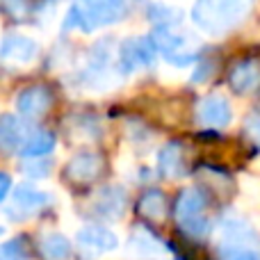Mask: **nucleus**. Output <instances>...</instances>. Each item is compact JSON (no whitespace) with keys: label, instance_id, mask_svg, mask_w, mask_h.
Here are the masks:
<instances>
[{"label":"nucleus","instance_id":"nucleus-1","mask_svg":"<svg viewBox=\"0 0 260 260\" xmlns=\"http://www.w3.org/2000/svg\"><path fill=\"white\" fill-rule=\"evenodd\" d=\"M253 0H197L192 7V21L206 35L219 37L235 30L249 16Z\"/></svg>","mask_w":260,"mask_h":260},{"label":"nucleus","instance_id":"nucleus-2","mask_svg":"<svg viewBox=\"0 0 260 260\" xmlns=\"http://www.w3.org/2000/svg\"><path fill=\"white\" fill-rule=\"evenodd\" d=\"M126 14L128 3L123 0H73L62 21V30H80L85 35H91L99 27L119 23L126 18Z\"/></svg>","mask_w":260,"mask_h":260},{"label":"nucleus","instance_id":"nucleus-3","mask_svg":"<svg viewBox=\"0 0 260 260\" xmlns=\"http://www.w3.org/2000/svg\"><path fill=\"white\" fill-rule=\"evenodd\" d=\"M208 197L203 189L187 187L176 197L174 201V219L178 224L180 233H185L189 240H201L210 229V219L206 215Z\"/></svg>","mask_w":260,"mask_h":260},{"label":"nucleus","instance_id":"nucleus-4","mask_svg":"<svg viewBox=\"0 0 260 260\" xmlns=\"http://www.w3.org/2000/svg\"><path fill=\"white\" fill-rule=\"evenodd\" d=\"M151 41L155 53L162 55L174 67H189L203 57V44L194 35L176 30H153Z\"/></svg>","mask_w":260,"mask_h":260},{"label":"nucleus","instance_id":"nucleus-5","mask_svg":"<svg viewBox=\"0 0 260 260\" xmlns=\"http://www.w3.org/2000/svg\"><path fill=\"white\" fill-rule=\"evenodd\" d=\"M256 240V233L244 221H224L219 240V260H260Z\"/></svg>","mask_w":260,"mask_h":260},{"label":"nucleus","instance_id":"nucleus-6","mask_svg":"<svg viewBox=\"0 0 260 260\" xmlns=\"http://www.w3.org/2000/svg\"><path fill=\"white\" fill-rule=\"evenodd\" d=\"M155 59L157 53L151 37H128L119 44L114 67H117V73L121 71L123 76H128V73L142 71V69H151Z\"/></svg>","mask_w":260,"mask_h":260},{"label":"nucleus","instance_id":"nucleus-7","mask_svg":"<svg viewBox=\"0 0 260 260\" xmlns=\"http://www.w3.org/2000/svg\"><path fill=\"white\" fill-rule=\"evenodd\" d=\"M50 203H53V199H50L48 192H41L30 183H21L12 192V203L7 208V217L14 221L30 219V217L39 215L41 210H46Z\"/></svg>","mask_w":260,"mask_h":260},{"label":"nucleus","instance_id":"nucleus-8","mask_svg":"<svg viewBox=\"0 0 260 260\" xmlns=\"http://www.w3.org/2000/svg\"><path fill=\"white\" fill-rule=\"evenodd\" d=\"M78 249L85 253L87 258L105 256V253L114 251L119 247V238L103 224H87L78 231L76 235Z\"/></svg>","mask_w":260,"mask_h":260},{"label":"nucleus","instance_id":"nucleus-9","mask_svg":"<svg viewBox=\"0 0 260 260\" xmlns=\"http://www.w3.org/2000/svg\"><path fill=\"white\" fill-rule=\"evenodd\" d=\"M105 160L96 151H80L64 167V178L73 185H89L103 174Z\"/></svg>","mask_w":260,"mask_h":260},{"label":"nucleus","instance_id":"nucleus-10","mask_svg":"<svg viewBox=\"0 0 260 260\" xmlns=\"http://www.w3.org/2000/svg\"><path fill=\"white\" fill-rule=\"evenodd\" d=\"M37 57H39V44L32 37L9 32L0 39V62L25 67V64L35 62Z\"/></svg>","mask_w":260,"mask_h":260},{"label":"nucleus","instance_id":"nucleus-11","mask_svg":"<svg viewBox=\"0 0 260 260\" xmlns=\"http://www.w3.org/2000/svg\"><path fill=\"white\" fill-rule=\"evenodd\" d=\"M55 103V94L46 85H30L18 91L16 110L23 119H41Z\"/></svg>","mask_w":260,"mask_h":260},{"label":"nucleus","instance_id":"nucleus-12","mask_svg":"<svg viewBox=\"0 0 260 260\" xmlns=\"http://www.w3.org/2000/svg\"><path fill=\"white\" fill-rule=\"evenodd\" d=\"M126 206H128L126 189L119 187V185H105L91 201V212L101 221H117L123 217Z\"/></svg>","mask_w":260,"mask_h":260},{"label":"nucleus","instance_id":"nucleus-13","mask_svg":"<svg viewBox=\"0 0 260 260\" xmlns=\"http://www.w3.org/2000/svg\"><path fill=\"white\" fill-rule=\"evenodd\" d=\"M233 119V110H231L229 99L221 94H208L199 101L197 105V121L206 128H224Z\"/></svg>","mask_w":260,"mask_h":260},{"label":"nucleus","instance_id":"nucleus-14","mask_svg":"<svg viewBox=\"0 0 260 260\" xmlns=\"http://www.w3.org/2000/svg\"><path fill=\"white\" fill-rule=\"evenodd\" d=\"M229 87L235 94H251L260 87V59L242 57L229 69Z\"/></svg>","mask_w":260,"mask_h":260},{"label":"nucleus","instance_id":"nucleus-15","mask_svg":"<svg viewBox=\"0 0 260 260\" xmlns=\"http://www.w3.org/2000/svg\"><path fill=\"white\" fill-rule=\"evenodd\" d=\"M110 44H112V39H103L101 44H96L91 48L85 69L80 71V82H85V85H99V82L105 80L110 67H112V55H114Z\"/></svg>","mask_w":260,"mask_h":260},{"label":"nucleus","instance_id":"nucleus-16","mask_svg":"<svg viewBox=\"0 0 260 260\" xmlns=\"http://www.w3.org/2000/svg\"><path fill=\"white\" fill-rule=\"evenodd\" d=\"M157 171L162 178L167 180H178L187 174V165H185V153L180 142H169L157 155Z\"/></svg>","mask_w":260,"mask_h":260},{"label":"nucleus","instance_id":"nucleus-17","mask_svg":"<svg viewBox=\"0 0 260 260\" xmlns=\"http://www.w3.org/2000/svg\"><path fill=\"white\" fill-rule=\"evenodd\" d=\"M30 133L27 126L14 114H0V153L12 155L18 153L25 135Z\"/></svg>","mask_w":260,"mask_h":260},{"label":"nucleus","instance_id":"nucleus-18","mask_svg":"<svg viewBox=\"0 0 260 260\" xmlns=\"http://www.w3.org/2000/svg\"><path fill=\"white\" fill-rule=\"evenodd\" d=\"M137 215L142 219H148V221H162L169 212V199L162 189H146L142 197L137 199V206H135Z\"/></svg>","mask_w":260,"mask_h":260},{"label":"nucleus","instance_id":"nucleus-19","mask_svg":"<svg viewBox=\"0 0 260 260\" xmlns=\"http://www.w3.org/2000/svg\"><path fill=\"white\" fill-rule=\"evenodd\" d=\"M53 148H55V135L50 130H30L25 135V139H23L21 148H18V155L35 160V157L48 155Z\"/></svg>","mask_w":260,"mask_h":260},{"label":"nucleus","instance_id":"nucleus-20","mask_svg":"<svg viewBox=\"0 0 260 260\" xmlns=\"http://www.w3.org/2000/svg\"><path fill=\"white\" fill-rule=\"evenodd\" d=\"M37 249H39V256L44 260H69L71 258V251H73L69 238H64L62 233L41 235Z\"/></svg>","mask_w":260,"mask_h":260},{"label":"nucleus","instance_id":"nucleus-21","mask_svg":"<svg viewBox=\"0 0 260 260\" xmlns=\"http://www.w3.org/2000/svg\"><path fill=\"white\" fill-rule=\"evenodd\" d=\"M128 249H130V253L137 258H153L160 251H165V244H162L160 240L155 238V233H151L148 229H139L130 235Z\"/></svg>","mask_w":260,"mask_h":260},{"label":"nucleus","instance_id":"nucleus-22","mask_svg":"<svg viewBox=\"0 0 260 260\" xmlns=\"http://www.w3.org/2000/svg\"><path fill=\"white\" fill-rule=\"evenodd\" d=\"M148 21L155 25V30H174L183 21V12L178 7H171L165 3H151L148 5Z\"/></svg>","mask_w":260,"mask_h":260},{"label":"nucleus","instance_id":"nucleus-23","mask_svg":"<svg viewBox=\"0 0 260 260\" xmlns=\"http://www.w3.org/2000/svg\"><path fill=\"white\" fill-rule=\"evenodd\" d=\"M0 260H27L25 238H14L0 244Z\"/></svg>","mask_w":260,"mask_h":260},{"label":"nucleus","instance_id":"nucleus-24","mask_svg":"<svg viewBox=\"0 0 260 260\" xmlns=\"http://www.w3.org/2000/svg\"><path fill=\"white\" fill-rule=\"evenodd\" d=\"M50 169H53V160H27L21 165V171L27 176L30 180H41L46 178V176L50 174Z\"/></svg>","mask_w":260,"mask_h":260},{"label":"nucleus","instance_id":"nucleus-25","mask_svg":"<svg viewBox=\"0 0 260 260\" xmlns=\"http://www.w3.org/2000/svg\"><path fill=\"white\" fill-rule=\"evenodd\" d=\"M244 137L251 146L260 148V112H251L247 119H244V128H242Z\"/></svg>","mask_w":260,"mask_h":260},{"label":"nucleus","instance_id":"nucleus-26","mask_svg":"<svg viewBox=\"0 0 260 260\" xmlns=\"http://www.w3.org/2000/svg\"><path fill=\"white\" fill-rule=\"evenodd\" d=\"M217 69V59H199L197 69L192 71V82H206L208 78H212Z\"/></svg>","mask_w":260,"mask_h":260},{"label":"nucleus","instance_id":"nucleus-27","mask_svg":"<svg viewBox=\"0 0 260 260\" xmlns=\"http://www.w3.org/2000/svg\"><path fill=\"white\" fill-rule=\"evenodd\" d=\"M0 7L14 18H23L27 14V3L25 0H0Z\"/></svg>","mask_w":260,"mask_h":260},{"label":"nucleus","instance_id":"nucleus-28","mask_svg":"<svg viewBox=\"0 0 260 260\" xmlns=\"http://www.w3.org/2000/svg\"><path fill=\"white\" fill-rule=\"evenodd\" d=\"M9 192H12V176L0 171V203L9 197Z\"/></svg>","mask_w":260,"mask_h":260},{"label":"nucleus","instance_id":"nucleus-29","mask_svg":"<svg viewBox=\"0 0 260 260\" xmlns=\"http://www.w3.org/2000/svg\"><path fill=\"white\" fill-rule=\"evenodd\" d=\"M0 235H3V226H0Z\"/></svg>","mask_w":260,"mask_h":260},{"label":"nucleus","instance_id":"nucleus-30","mask_svg":"<svg viewBox=\"0 0 260 260\" xmlns=\"http://www.w3.org/2000/svg\"><path fill=\"white\" fill-rule=\"evenodd\" d=\"M123 3H126V0H123ZM137 3H142V0H137Z\"/></svg>","mask_w":260,"mask_h":260}]
</instances>
